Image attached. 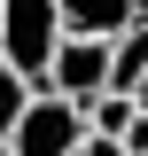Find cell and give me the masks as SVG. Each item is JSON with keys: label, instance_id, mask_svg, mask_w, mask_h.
Wrapping results in <instances>:
<instances>
[{"label": "cell", "instance_id": "cell-1", "mask_svg": "<svg viewBox=\"0 0 148 156\" xmlns=\"http://www.w3.org/2000/svg\"><path fill=\"white\" fill-rule=\"evenodd\" d=\"M62 39H70L62 31V0H0V55L16 62L31 86H47Z\"/></svg>", "mask_w": 148, "mask_h": 156}, {"label": "cell", "instance_id": "cell-8", "mask_svg": "<svg viewBox=\"0 0 148 156\" xmlns=\"http://www.w3.org/2000/svg\"><path fill=\"white\" fill-rule=\"evenodd\" d=\"M78 156H132V148H125V140H101V133H86V148H78Z\"/></svg>", "mask_w": 148, "mask_h": 156}, {"label": "cell", "instance_id": "cell-6", "mask_svg": "<svg viewBox=\"0 0 148 156\" xmlns=\"http://www.w3.org/2000/svg\"><path fill=\"white\" fill-rule=\"evenodd\" d=\"M132 117H140V101L109 86V94H93V101H86V133H101V140H125V133H132Z\"/></svg>", "mask_w": 148, "mask_h": 156}, {"label": "cell", "instance_id": "cell-3", "mask_svg": "<svg viewBox=\"0 0 148 156\" xmlns=\"http://www.w3.org/2000/svg\"><path fill=\"white\" fill-rule=\"evenodd\" d=\"M39 94H62V101H78V109H86L93 94H109V39H62Z\"/></svg>", "mask_w": 148, "mask_h": 156}, {"label": "cell", "instance_id": "cell-4", "mask_svg": "<svg viewBox=\"0 0 148 156\" xmlns=\"http://www.w3.org/2000/svg\"><path fill=\"white\" fill-rule=\"evenodd\" d=\"M132 23H148V0H62L70 39H125Z\"/></svg>", "mask_w": 148, "mask_h": 156}, {"label": "cell", "instance_id": "cell-5", "mask_svg": "<svg viewBox=\"0 0 148 156\" xmlns=\"http://www.w3.org/2000/svg\"><path fill=\"white\" fill-rule=\"evenodd\" d=\"M109 86L117 94H140L148 86V23H132L125 39H109Z\"/></svg>", "mask_w": 148, "mask_h": 156}, {"label": "cell", "instance_id": "cell-9", "mask_svg": "<svg viewBox=\"0 0 148 156\" xmlns=\"http://www.w3.org/2000/svg\"><path fill=\"white\" fill-rule=\"evenodd\" d=\"M0 156H16V148H8V140H0Z\"/></svg>", "mask_w": 148, "mask_h": 156}, {"label": "cell", "instance_id": "cell-7", "mask_svg": "<svg viewBox=\"0 0 148 156\" xmlns=\"http://www.w3.org/2000/svg\"><path fill=\"white\" fill-rule=\"evenodd\" d=\"M31 94H39V86H31V78H23V70H16L8 55H0V140L16 133V117L31 109Z\"/></svg>", "mask_w": 148, "mask_h": 156}, {"label": "cell", "instance_id": "cell-2", "mask_svg": "<svg viewBox=\"0 0 148 156\" xmlns=\"http://www.w3.org/2000/svg\"><path fill=\"white\" fill-rule=\"evenodd\" d=\"M16 156H78L86 148V109L62 94H31V109L16 117V133H8Z\"/></svg>", "mask_w": 148, "mask_h": 156}]
</instances>
